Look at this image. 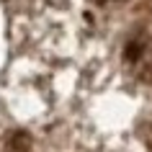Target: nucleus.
Returning <instances> with one entry per match:
<instances>
[{
  "mask_svg": "<svg viewBox=\"0 0 152 152\" xmlns=\"http://www.w3.org/2000/svg\"><path fill=\"white\" fill-rule=\"evenodd\" d=\"M5 152H31V137L26 134V132H16V134L10 137Z\"/></svg>",
  "mask_w": 152,
  "mask_h": 152,
  "instance_id": "1",
  "label": "nucleus"
}]
</instances>
